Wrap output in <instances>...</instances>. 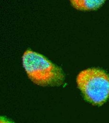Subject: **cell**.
Here are the masks:
<instances>
[{"label": "cell", "mask_w": 109, "mask_h": 123, "mask_svg": "<svg viewBox=\"0 0 109 123\" xmlns=\"http://www.w3.org/2000/svg\"><path fill=\"white\" fill-rule=\"evenodd\" d=\"M75 9L82 11H95L100 8L106 0H69Z\"/></svg>", "instance_id": "cell-3"}, {"label": "cell", "mask_w": 109, "mask_h": 123, "mask_svg": "<svg viewBox=\"0 0 109 123\" xmlns=\"http://www.w3.org/2000/svg\"><path fill=\"white\" fill-rule=\"evenodd\" d=\"M22 60L28 77L34 83L43 87L59 86L63 84L64 75L62 69L43 55L27 50Z\"/></svg>", "instance_id": "cell-1"}, {"label": "cell", "mask_w": 109, "mask_h": 123, "mask_svg": "<svg viewBox=\"0 0 109 123\" xmlns=\"http://www.w3.org/2000/svg\"><path fill=\"white\" fill-rule=\"evenodd\" d=\"M78 88L86 100L93 105L101 106L109 98V75L98 68L80 72L77 77Z\"/></svg>", "instance_id": "cell-2"}]
</instances>
